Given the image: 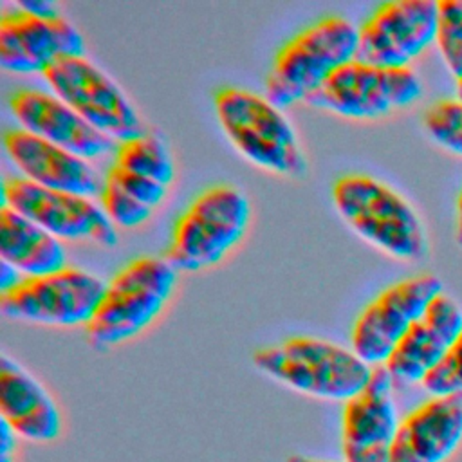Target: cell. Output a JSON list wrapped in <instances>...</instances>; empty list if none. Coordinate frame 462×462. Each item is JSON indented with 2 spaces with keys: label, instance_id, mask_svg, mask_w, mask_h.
Masks as SVG:
<instances>
[{
  "label": "cell",
  "instance_id": "cell-16",
  "mask_svg": "<svg viewBox=\"0 0 462 462\" xmlns=\"http://www.w3.org/2000/svg\"><path fill=\"white\" fill-rule=\"evenodd\" d=\"M9 108L20 128L85 161L114 152L117 146L114 139L88 125L54 94L23 87L11 94Z\"/></svg>",
  "mask_w": 462,
  "mask_h": 462
},
{
  "label": "cell",
  "instance_id": "cell-13",
  "mask_svg": "<svg viewBox=\"0 0 462 462\" xmlns=\"http://www.w3.org/2000/svg\"><path fill=\"white\" fill-rule=\"evenodd\" d=\"M393 388L384 365L374 366L366 386L343 402L339 435L343 462H390L401 422Z\"/></svg>",
  "mask_w": 462,
  "mask_h": 462
},
{
  "label": "cell",
  "instance_id": "cell-32",
  "mask_svg": "<svg viewBox=\"0 0 462 462\" xmlns=\"http://www.w3.org/2000/svg\"><path fill=\"white\" fill-rule=\"evenodd\" d=\"M457 99L462 101V79L457 81Z\"/></svg>",
  "mask_w": 462,
  "mask_h": 462
},
{
  "label": "cell",
  "instance_id": "cell-24",
  "mask_svg": "<svg viewBox=\"0 0 462 462\" xmlns=\"http://www.w3.org/2000/svg\"><path fill=\"white\" fill-rule=\"evenodd\" d=\"M97 197H99L101 209L116 227H123V229L137 227L144 224L152 215V208L135 200L132 195H128L119 184H116L108 177H103V188Z\"/></svg>",
  "mask_w": 462,
  "mask_h": 462
},
{
  "label": "cell",
  "instance_id": "cell-23",
  "mask_svg": "<svg viewBox=\"0 0 462 462\" xmlns=\"http://www.w3.org/2000/svg\"><path fill=\"white\" fill-rule=\"evenodd\" d=\"M439 52L451 72V76L462 79V0H440L439 2V27L435 40Z\"/></svg>",
  "mask_w": 462,
  "mask_h": 462
},
{
  "label": "cell",
  "instance_id": "cell-12",
  "mask_svg": "<svg viewBox=\"0 0 462 462\" xmlns=\"http://www.w3.org/2000/svg\"><path fill=\"white\" fill-rule=\"evenodd\" d=\"M437 27L435 0L384 2L359 27L356 60L384 69H410V63L435 43Z\"/></svg>",
  "mask_w": 462,
  "mask_h": 462
},
{
  "label": "cell",
  "instance_id": "cell-30",
  "mask_svg": "<svg viewBox=\"0 0 462 462\" xmlns=\"http://www.w3.org/2000/svg\"><path fill=\"white\" fill-rule=\"evenodd\" d=\"M455 240L462 247V191L457 200V229H455Z\"/></svg>",
  "mask_w": 462,
  "mask_h": 462
},
{
  "label": "cell",
  "instance_id": "cell-17",
  "mask_svg": "<svg viewBox=\"0 0 462 462\" xmlns=\"http://www.w3.org/2000/svg\"><path fill=\"white\" fill-rule=\"evenodd\" d=\"M0 420L20 440L47 446L63 433V417L49 390L7 354L0 357Z\"/></svg>",
  "mask_w": 462,
  "mask_h": 462
},
{
  "label": "cell",
  "instance_id": "cell-14",
  "mask_svg": "<svg viewBox=\"0 0 462 462\" xmlns=\"http://www.w3.org/2000/svg\"><path fill=\"white\" fill-rule=\"evenodd\" d=\"M60 56H85L83 36L65 16L43 18L16 5L0 14L2 69L42 74Z\"/></svg>",
  "mask_w": 462,
  "mask_h": 462
},
{
  "label": "cell",
  "instance_id": "cell-15",
  "mask_svg": "<svg viewBox=\"0 0 462 462\" xmlns=\"http://www.w3.org/2000/svg\"><path fill=\"white\" fill-rule=\"evenodd\" d=\"M460 334L462 309L449 296L439 294L384 363L393 384H422Z\"/></svg>",
  "mask_w": 462,
  "mask_h": 462
},
{
  "label": "cell",
  "instance_id": "cell-28",
  "mask_svg": "<svg viewBox=\"0 0 462 462\" xmlns=\"http://www.w3.org/2000/svg\"><path fill=\"white\" fill-rule=\"evenodd\" d=\"M14 5L25 13L43 16V18L60 16V7L49 0H18Z\"/></svg>",
  "mask_w": 462,
  "mask_h": 462
},
{
  "label": "cell",
  "instance_id": "cell-6",
  "mask_svg": "<svg viewBox=\"0 0 462 462\" xmlns=\"http://www.w3.org/2000/svg\"><path fill=\"white\" fill-rule=\"evenodd\" d=\"M251 206L238 188L217 184L199 193L173 224L166 260L177 271L218 263L245 235Z\"/></svg>",
  "mask_w": 462,
  "mask_h": 462
},
{
  "label": "cell",
  "instance_id": "cell-4",
  "mask_svg": "<svg viewBox=\"0 0 462 462\" xmlns=\"http://www.w3.org/2000/svg\"><path fill=\"white\" fill-rule=\"evenodd\" d=\"M359 27L339 14L323 16L287 40L274 54L265 97L278 108L305 101L334 70L356 60Z\"/></svg>",
  "mask_w": 462,
  "mask_h": 462
},
{
  "label": "cell",
  "instance_id": "cell-10",
  "mask_svg": "<svg viewBox=\"0 0 462 462\" xmlns=\"http://www.w3.org/2000/svg\"><path fill=\"white\" fill-rule=\"evenodd\" d=\"M439 294H442V282L430 273L392 283L356 318L350 348L372 368L383 366Z\"/></svg>",
  "mask_w": 462,
  "mask_h": 462
},
{
  "label": "cell",
  "instance_id": "cell-8",
  "mask_svg": "<svg viewBox=\"0 0 462 462\" xmlns=\"http://www.w3.org/2000/svg\"><path fill=\"white\" fill-rule=\"evenodd\" d=\"M420 94L422 83L411 69H384L352 60L334 70L305 101L343 117L375 119L413 105Z\"/></svg>",
  "mask_w": 462,
  "mask_h": 462
},
{
  "label": "cell",
  "instance_id": "cell-27",
  "mask_svg": "<svg viewBox=\"0 0 462 462\" xmlns=\"http://www.w3.org/2000/svg\"><path fill=\"white\" fill-rule=\"evenodd\" d=\"M18 437L14 431L0 420V462H16V444Z\"/></svg>",
  "mask_w": 462,
  "mask_h": 462
},
{
  "label": "cell",
  "instance_id": "cell-22",
  "mask_svg": "<svg viewBox=\"0 0 462 462\" xmlns=\"http://www.w3.org/2000/svg\"><path fill=\"white\" fill-rule=\"evenodd\" d=\"M422 125L433 143L462 157V101L442 99L433 103L424 112Z\"/></svg>",
  "mask_w": 462,
  "mask_h": 462
},
{
  "label": "cell",
  "instance_id": "cell-29",
  "mask_svg": "<svg viewBox=\"0 0 462 462\" xmlns=\"http://www.w3.org/2000/svg\"><path fill=\"white\" fill-rule=\"evenodd\" d=\"M22 274L5 260H0V294L11 291L22 282Z\"/></svg>",
  "mask_w": 462,
  "mask_h": 462
},
{
  "label": "cell",
  "instance_id": "cell-5",
  "mask_svg": "<svg viewBox=\"0 0 462 462\" xmlns=\"http://www.w3.org/2000/svg\"><path fill=\"white\" fill-rule=\"evenodd\" d=\"M215 112L226 137L249 162L285 177L305 175L307 159L294 126L265 96L224 87L215 94Z\"/></svg>",
  "mask_w": 462,
  "mask_h": 462
},
{
  "label": "cell",
  "instance_id": "cell-2",
  "mask_svg": "<svg viewBox=\"0 0 462 462\" xmlns=\"http://www.w3.org/2000/svg\"><path fill=\"white\" fill-rule=\"evenodd\" d=\"M332 202L361 238L392 258L415 262L428 253L422 220L388 184L365 173H346L336 179Z\"/></svg>",
  "mask_w": 462,
  "mask_h": 462
},
{
  "label": "cell",
  "instance_id": "cell-1",
  "mask_svg": "<svg viewBox=\"0 0 462 462\" xmlns=\"http://www.w3.org/2000/svg\"><path fill=\"white\" fill-rule=\"evenodd\" d=\"M253 365L298 393L332 402H346L359 393L374 370L352 348L312 336H292L258 348Z\"/></svg>",
  "mask_w": 462,
  "mask_h": 462
},
{
  "label": "cell",
  "instance_id": "cell-9",
  "mask_svg": "<svg viewBox=\"0 0 462 462\" xmlns=\"http://www.w3.org/2000/svg\"><path fill=\"white\" fill-rule=\"evenodd\" d=\"M106 283L79 267H63L43 276L22 278L7 292L0 294V310L5 318L49 325H87L105 292Z\"/></svg>",
  "mask_w": 462,
  "mask_h": 462
},
{
  "label": "cell",
  "instance_id": "cell-11",
  "mask_svg": "<svg viewBox=\"0 0 462 462\" xmlns=\"http://www.w3.org/2000/svg\"><path fill=\"white\" fill-rule=\"evenodd\" d=\"M2 206H9L60 240L117 245L116 226L90 197L42 188L23 177L2 182Z\"/></svg>",
  "mask_w": 462,
  "mask_h": 462
},
{
  "label": "cell",
  "instance_id": "cell-20",
  "mask_svg": "<svg viewBox=\"0 0 462 462\" xmlns=\"http://www.w3.org/2000/svg\"><path fill=\"white\" fill-rule=\"evenodd\" d=\"M0 256L23 278L67 267L61 240L9 206H0Z\"/></svg>",
  "mask_w": 462,
  "mask_h": 462
},
{
  "label": "cell",
  "instance_id": "cell-31",
  "mask_svg": "<svg viewBox=\"0 0 462 462\" xmlns=\"http://www.w3.org/2000/svg\"><path fill=\"white\" fill-rule=\"evenodd\" d=\"M285 462H339V460H330V458H321V457H310V455L294 453V455H291ZM341 462H343V460H341Z\"/></svg>",
  "mask_w": 462,
  "mask_h": 462
},
{
  "label": "cell",
  "instance_id": "cell-25",
  "mask_svg": "<svg viewBox=\"0 0 462 462\" xmlns=\"http://www.w3.org/2000/svg\"><path fill=\"white\" fill-rule=\"evenodd\" d=\"M422 388L431 397L462 395V334L448 350L444 359L422 381Z\"/></svg>",
  "mask_w": 462,
  "mask_h": 462
},
{
  "label": "cell",
  "instance_id": "cell-7",
  "mask_svg": "<svg viewBox=\"0 0 462 462\" xmlns=\"http://www.w3.org/2000/svg\"><path fill=\"white\" fill-rule=\"evenodd\" d=\"M42 76L54 96L116 143L146 132L137 110L117 83L85 56H60Z\"/></svg>",
  "mask_w": 462,
  "mask_h": 462
},
{
  "label": "cell",
  "instance_id": "cell-21",
  "mask_svg": "<svg viewBox=\"0 0 462 462\" xmlns=\"http://www.w3.org/2000/svg\"><path fill=\"white\" fill-rule=\"evenodd\" d=\"M112 166L123 171L148 177L164 186H168L175 177V166L168 148L157 135L148 132L117 143Z\"/></svg>",
  "mask_w": 462,
  "mask_h": 462
},
{
  "label": "cell",
  "instance_id": "cell-26",
  "mask_svg": "<svg viewBox=\"0 0 462 462\" xmlns=\"http://www.w3.org/2000/svg\"><path fill=\"white\" fill-rule=\"evenodd\" d=\"M105 177L112 179L116 184H119L128 195H132L135 200H139L141 204L148 206V208H157L164 197H166V188L164 184L152 180L148 177H141L130 171H123L116 166H110L108 171L105 173Z\"/></svg>",
  "mask_w": 462,
  "mask_h": 462
},
{
  "label": "cell",
  "instance_id": "cell-3",
  "mask_svg": "<svg viewBox=\"0 0 462 462\" xmlns=\"http://www.w3.org/2000/svg\"><path fill=\"white\" fill-rule=\"evenodd\" d=\"M175 283L177 269L166 258L130 260L106 282L103 298L85 325L88 343L110 348L139 336L162 312Z\"/></svg>",
  "mask_w": 462,
  "mask_h": 462
},
{
  "label": "cell",
  "instance_id": "cell-18",
  "mask_svg": "<svg viewBox=\"0 0 462 462\" xmlns=\"http://www.w3.org/2000/svg\"><path fill=\"white\" fill-rule=\"evenodd\" d=\"M4 150L23 179L56 191L83 197L99 195L103 180L79 155L60 148L23 128L4 132Z\"/></svg>",
  "mask_w": 462,
  "mask_h": 462
},
{
  "label": "cell",
  "instance_id": "cell-19",
  "mask_svg": "<svg viewBox=\"0 0 462 462\" xmlns=\"http://www.w3.org/2000/svg\"><path fill=\"white\" fill-rule=\"evenodd\" d=\"M462 444V395L431 397L406 413L390 462H446Z\"/></svg>",
  "mask_w": 462,
  "mask_h": 462
}]
</instances>
